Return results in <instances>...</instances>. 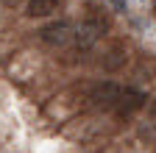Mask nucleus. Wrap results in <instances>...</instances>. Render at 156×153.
Listing matches in <instances>:
<instances>
[{"mask_svg": "<svg viewBox=\"0 0 156 153\" xmlns=\"http://www.w3.org/2000/svg\"><path fill=\"white\" fill-rule=\"evenodd\" d=\"M89 100L98 109H106L114 111L117 117H128V114L140 111L148 100V95L136 86H123V84H114V81H101L89 89Z\"/></svg>", "mask_w": 156, "mask_h": 153, "instance_id": "obj_1", "label": "nucleus"}, {"mask_svg": "<svg viewBox=\"0 0 156 153\" xmlns=\"http://www.w3.org/2000/svg\"><path fill=\"white\" fill-rule=\"evenodd\" d=\"M73 25L67 20H56L45 28H39V39L50 47H64V45H73Z\"/></svg>", "mask_w": 156, "mask_h": 153, "instance_id": "obj_2", "label": "nucleus"}, {"mask_svg": "<svg viewBox=\"0 0 156 153\" xmlns=\"http://www.w3.org/2000/svg\"><path fill=\"white\" fill-rule=\"evenodd\" d=\"M101 33H103V23L95 20V17H89V20H84L81 25L73 31V45L78 50H89L98 39H101Z\"/></svg>", "mask_w": 156, "mask_h": 153, "instance_id": "obj_3", "label": "nucleus"}, {"mask_svg": "<svg viewBox=\"0 0 156 153\" xmlns=\"http://www.w3.org/2000/svg\"><path fill=\"white\" fill-rule=\"evenodd\" d=\"M58 9V0H28L25 14L28 17H50Z\"/></svg>", "mask_w": 156, "mask_h": 153, "instance_id": "obj_4", "label": "nucleus"}, {"mask_svg": "<svg viewBox=\"0 0 156 153\" xmlns=\"http://www.w3.org/2000/svg\"><path fill=\"white\" fill-rule=\"evenodd\" d=\"M112 3H114L117 11H126V0H112Z\"/></svg>", "mask_w": 156, "mask_h": 153, "instance_id": "obj_5", "label": "nucleus"}, {"mask_svg": "<svg viewBox=\"0 0 156 153\" xmlns=\"http://www.w3.org/2000/svg\"><path fill=\"white\" fill-rule=\"evenodd\" d=\"M148 111H151V114H153V117H156V98L151 100V106H148Z\"/></svg>", "mask_w": 156, "mask_h": 153, "instance_id": "obj_6", "label": "nucleus"}, {"mask_svg": "<svg viewBox=\"0 0 156 153\" xmlns=\"http://www.w3.org/2000/svg\"><path fill=\"white\" fill-rule=\"evenodd\" d=\"M153 14H156V3H153Z\"/></svg>", "mask_w": 156, "mask_h": 153, "instance_id": "obj_7", "label": "nucleus"}]
</instances>
